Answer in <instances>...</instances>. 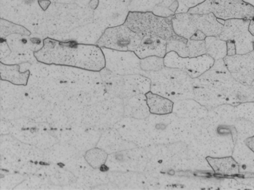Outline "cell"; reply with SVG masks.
Instances as JSON below:
<instances>
[{
    "label": "cell",
    "mask_w": 254,
    "mask_h": 190,
    "mask_svg": "<svg viewBox=\"0 0 254 190\" xmlns=\"http://www.w3.org/2000/svg\"><path fill=\"white\" fill-rule=\"evenodd\" d=\"M140 64L143 72H157L165 67L164 58L158 56H150L141 59Z\"/></svg>",
    "instance_id": "obj_15"
},
{
    "label": "cell",
    "mask_w": 254,
    "mask_h": 190,
    "mask_svg": "<svg viewBox=\"0 0 254 190\" xmlns=\"http://www.w3.org/2000/svg\"><path fill=\"white\" fill-rule=\"evenodd\" d=\"M142 38L125 24L106 28L96 45L101 48L121 52H135Z\"/></svg>",
    "instance_id": "obj_3"
},
{
    "label": "cell",
    "mask_w": 254,
    "mask_h": 190,
    "mask_svg": "<svg viewBox=\"0 0 254 190\" xmlns=\"http://www.w3.org/2000/svg\"><path fill=\"white\" fill-rule=\"evenodd\" d=\"M172 18L162 17L151 11H129L124 24L142 38L150 37L167 41L176 35Z\"/></svg>",
    "instance_id": "obj_2"
},
{
    "label": "cell",
    "mask_w": 254,
    "mask_h": 190,
    "mask_svg": "<svg viewBox=\"0 0 254 190\" xmlns=\"http://www.w3.org/2000/svg\"><path fill=\"white\" fill-rule=\"evenodd\" d=\"M210 13L223 20H251L254 16V6L243 0H211Z\"/></svg>",
    "instance_id": "obj_6"
},
{
    "label": "cell",
    "mask_w": 254,
    "mask_h": 190,
    "mask_svg": "<svg viewBox=\"0 0 254 190\" xmlns=\"http://www.w3.org/2000/svg\"><path fill=\"white\" fill-rule=\"evenodd\" d=\"M190 17L196 28L207 37H219L225 21L217 18L212 13L203 15L190 14Z\"/></svg>",
    "instance_id": "obj_8"
},
{
    "label": "cell",
    "mask_w": 254,
    "mask_h": 190,
    "mask_svg": "<svg viewBox=\"0 0 254 190\" xmlns=\"http://www.w3.org/2000/svg\"><path fill=\"white\" fill-rule=\"evenodd\" d=\"M247 141V145L254 152V136L252 138H249Z\"/></svg>",
    "instance_id": "obj_21"
},
{
    "label": "cell",
    "mask_w": 254,
    "mask_h": 190,
    "mask_svg": "<svg viewBox=\"0 0 254 190\" xmlns=\"http://www.w3.org/2000/svg\"><path fill=\"white\" fill-rule=\"evenodd\" d=\"M188 47L190 58L197 57L206 55L205 41L188 40Z\"/></svg>",
    "instance_id": "obj_17"
},
{
    "label": "cell",
    "mask_w": 254,
    "mask_h": 190,
    "mask_svg": "<svg viewBox=\"0 0 254 190\" xmlns=\"http://www.w3.org/2000/svg\"><path fill=\"white\" fill-rule=\"evenodd\" d=\"M251 20L233 19L225 20L219 38L234 41L237 55H243L253 51L254 37L249 31Z\"/></svg>",
    "instance_id": "obj_4"
},
{
    "label": "cell",
    "mask_w": 254,
    "mask_h": 190,
    "mask_svg": "<svg viewBox=\"0 0 254 190\" xmlns=\"http://www.w3.org/2000/svg\"><path fill=\"white\" fill-rule=\"evenodd\" d=\"M253 51H254V41H253Z\"/></svg>",
    "instance_id": "obj_23"
},
{
    "label": "cell",
    "mask_w": 254,
    "mask_h": 190,
    "mask_svg": "<svg viewBox=\"0 0 254 190\" xmlns=\"http://www.w3.org/2000/svg\"><path fill=\"white\" fill-rule=\"evenodd\" d=\"M106 59V66L113 68L115 71L129 75L134 74H142L140 68V59L134 52H121L102 48Z\"/></svg>",
    "instance_id": "obj_7"
},
{
    "label": "cell",
    "mask_w": 254,
    "mask_h": 190,
    "mask_svg": "<svg viewBox=\"0 0 254 190\" xmlns=\"http://www.w3.org/2000/svg\"><path fill=\"white\" fill-rule=\"evenodd\" d=\"M249 31L254 37V22L251 19L249 26Z\"/></svg>",
    "instance_id": "obj_22"
},
{
    "label": "cell",
    "mask_w": 254,
    "mask_h": 190,
    "mask_svg": "<svg viewBox=\"0 0 254 190\" xmlns=\"http://www.w3.org/2000/svg\"><path fill=\"white\" fill-rule=\"evenodd\" d=\"M164 62L166 67L183 70L192 79L203 75L215 63V60L207 55L194 58H183L174 52L167 53L164 57Z\"/></svg>",
    "instance_id": "obj_5"
},
{
    "label": "cell",
    "mask_w": 254,
    "mask_h": 190,
    "mask_svg": "<svg viewBox=\"0 0 254 190\" xmlns=\"http://www.w3.org/2000/svg\"><path fill=\"white\" fill-rule=\"evenodd\" d=\"M163 0H130L129 11L152 12L154 8L162 2Z\"/></svg>",
    "instance_id": "obj_16"
},
{
    "label": "cell",
    "mask_w": 254,
    "mask_h": 190,
    "mask_svg": "<svg viewBox=\"0 0 254 190\" xmlns=\"http://www.w3.org/2000/svg\"><path fill=\"white\" fill-rule=\"evenodd\" d=\"M206 55L215 61L223 60L227 56L226 41L221 40L219 37H207L205 40Z\"/></svg>",
    "instance_id": "obj_12"
},
{
    "label": "cell",
    "mask_w": 254,
    "mask_h": 190,
    "mask_svg": "<svg viewBox=\"0 0 254 190\" xmlns=\"http://www.w3.org/2000/svg\"><path fill=\"white\" fill-rule=\"evenodd\" d=\"M151 81V92L174 102L193 99V79L183 70L166 67L161 71L143 72Z\"/></svg>",
    "instance_id": "obj_1"
},
{
    "label": "cell",
    "mask_w": 254,
    "mask_h": 190,
    "mask_svg": "<svg viewBox=\"0 0 254 190\" xmlns=\"http://www.w3.org/2000/svg\"><path fill=\"white\" fill-rule=\"evenodd\" d=\"M205 0H181V1L185 5L188 9L194 7L202 3Z\"/></svg>",
    "instance_id": "obj_19"
},
{
    "label": "cell",
    "mask_w": 254,
    "mask_h": 190,
    "mask_svg": "<svg viewBox=\"0 0 254 190\" xmlns=\"http://www.w3.org/2000/svg\"><path fill=\"white\" fill-rule=\"evenodd\" d=\"M188 39L176 35L173 38L167 41V53L174 52L183 58L190 57L188 47Z\"/></svg>",
    "instance_id": "obj_14"
},
{
    "label": "cell",
    "mask_w": 254,
    "mask_h": 190,
    "mask_svg": "<svg viewBox=\"0 0 254 190\" xmlns=\"http://www.w3.org/2000/svg\"><path fill=\"white\" fill-rule=\"evenodd\" d=\"M172 24L175 34L188 40L190 39L198 30L188 13L174 15Z\"/></svg>",
    "instance_id": "obj_11"
},
{
    "label": "cell",
    "mask_w": 254,
    "mask_h": 190,
    "mask_svg": "<svg viewBox=\"0 0 254 190\" xmlns=\"http://www.w3.org/2000/svg\"><path fill=\"white\" fill-rule=\"evenodd\" d=\"M134 53L140 60L150 56L164 58L167 54V41L158 38H143Z\"/></svg>",
    "instance_id": "obj_9"
},
{
    "label": "cell",
    "mask_w": 254,
    "mask_h": 190,
    "mask_svg": "<svg viewBox=\"0 0 254 190\" xmlns=\"http://www.w3.org/2000/svg\"><path fill=\"white\" fill-rule=\"evenodd\" d=\"M207 162L216 173L220 174H233L237 173L238 165L231 158H213L208 157Z\"/></svg>",
    "instance_id": "obj_13"
},
{
    "label": "cell",
    "mask_w": 254,
    "mask_h": 190,
    "mask_svg": "<svg viewBox=\"0 0 254 190\" xmlns=\"http://www.w3.org/2000/svg\"><path fill=\"white\" fill-rule=\"evenodd\" d=\"M207 36L199 30H197L195 34L192 36L190 39L192 40L203 41L206 39Z\"/></svg>",
    "instance_id": "obj_20"
},
{
    "label": "cell",
    "mask_w": 254,
    "mask_h": 190,
    "mask_svg": "<svg viewBox=\"0 0 254 190\" xmlns=\"http://www.w3.org/2000/svg\"><path fill=\"white\" fill-rule=\"evenodd\" d=\"M150 114L165 116L173 113L174 102L169 98L150 92L145 94Z\"/></svg>",
    "instance_id": "obj_10"
},
{
    "label": "cell",
    "mask_w": 254,
    "mask_h": 190,
    "mask_svg": "<svg viewBox=\"0 0 254 190\" xmlns=\"http://www.w3.org/2000/svg\"><path fill=\"white\" fill-rule=\"evenodd\" d=\"M227 45V56H234L237 55L236 44L234 41H226Z\"/></svg>",
    "instance_id": "obj_18"
}]
</instances>
